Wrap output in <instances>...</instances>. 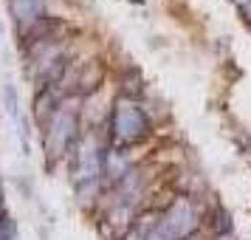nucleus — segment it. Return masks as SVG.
Here are the masks:
<instances>
[{"instance_id": "nucleus-1", "label": "nucleus", "mask_w": 251, "mask_h": 240, "mask_svg": "<svg viewBox=\"0 0 251 240\" xmlns=\"http://www.w3.org/2000/svg\"><path fill=\"white\" fill-rule=\"evenodd\" d=\"M150 116L144 113V107L136 105L133 99H119L110 110V136L116 138V144L130 147L141 138L150 136Z\"/></svg>"}, {"instance_id": "nucleus-2", "label": "nucleus", "mask_w": 251, "mask_h": 240, "mask_svg": "<svg viewBox=\"0 0 251 240\" xmlns=\"http://www.w3.org/2000/svg\"><path fill=\"white\" fill-rule=\"evenodd\" d=\"M43 9H46L43 0H9V12H12L14 23L20 26L23 31L25 28H31L40 17H46Z\"/></svg>"}, {"instance_id": "nucleus-3", "label": "nucleus", "mask_w": 251, "mask_h": 240, "mask_svg": "<svg viewBox=\"0 0 251 240\" xmlns=\"http://www.w3.org/2000/svg\"><path fill=\"white\" fill-rule=\"evenodd\" d=\"M6 105H9V113H12V119H20V110H17V102H14V88L12 85H6Z\"/></svg>"}, {"instance_id": "nucleus-4", "label": "nucleus", "mask_w": 251, "mask_h": 240, "mask_svg": "<svg viewBox=\"0 0 251 240\" xmlns=\"http://www.w3.org/2000/svg\"><path fill=\"white\" fill-rule=\"evenodd\" d=\"M234 3H237V6H240L246 14H251V0H234ZM249 20H251V17H249Z\"/></svg>"}]
</instances>
